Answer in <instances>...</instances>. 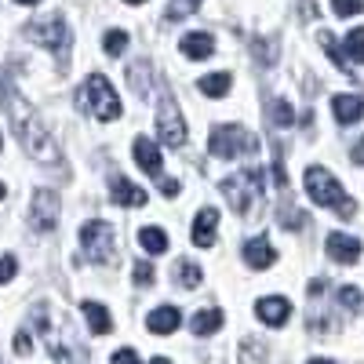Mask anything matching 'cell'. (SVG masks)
Here are the masks:
<instances>
[{"instance_id":"obj_22","label":"cell","mask_w":364,"mask_h":364,"mask_svg":"<svg viewBox=\"0 0 364 364\" xmlns=\"http://www.w3.org/2000/svg\"><path fill=\"white\" fill-rule=\"evenodd\" d=\"M230 87H233L230 73H208V77H200V91L208 99H226Z\"/></svg>"},{"instance_id":"obj_19","label":"cell","mask_w":364,"mask_h":364,"mask_svg":"<svg viewBox=\"0 0 364 364\" xmlns=\"http://www.w3.org/2000/svg\"><path fill=\"white\" fill-rule=\"evenodd\" d=\"M178 51L186 58H208V55H215V37L211 33H190V37H182Z\"/></svg>"},{"instance_id":"obj_38","label":"cell","mask_w":364,"mask_h":364,"mask_svg":"<svg viewBox=\"0 0 364 364\" xmlns=\"http://www.w3.org/2000/svg\"><path fill=\"white\" fill-rule=\"evenodd\" d=\"M161 193H164V197H175V193H178V182H175V178H161Z\"/></svg>"},{"instance_id":"obj_35","label":"cell","mask_w":364,"mask_h":364,"mask_svg":"<svg viewBox=\"0 0 364 364\" xmlns=\"http://www.w3.org/2000/svg\"><path fill=\"white\" fill-rule=\"evenodd\" d=\"M29 350H33V343H29L26 331H18V336H15V353L18 357H29Z\"/></svg>"},{"instance_id":"obj_32","label":"cell","mask_w":364,"mask_h":364,"mask_svg":"<svg viewBox=\"0 0 364 364\" xmlns=\"http://www.w3.org/2000/svg\"><path fill=\"white\" fill-rule=\"evenodd\" d=\"M331 11H336V15H360L364 11V0H331Z\"/></svg>"},{"instance_id":"obj_17","label":"cell","mask_w":364,"mask_h":364,"mask_svg":"<svg viewBox=\"0 0 364 364\" xmlns=\"http://www.w3.org/2000/svg\"><path fill=\"white\" fill-rule=\"evenodd\" d=\"M182 324V314L175 306H157L154 314L146 317V328L154 331V336H171V331Z\"/></svg>"},{"instance_id":"obj_5","label":"cell","mask_w":364,"mask_h":364,"mask_svg":"<svg viewBox=\"0 0 364 364\" xmlns=\"http://www.w3.org/2000/svg\"><path fill=\"white\" fill-rule=\"evenodd\" d=\"M26 37L33 41V44H41V48H48V51H55L63 66L70 63L73 33H70V22H66L63 15H51V18H41V22H29V26H26Z\"/></svg>"},{"instance_id":"obj_45","label":"cell","mask_w":364,"mask_h":364,"mask_svg":"<svg viewBox=\"0 0 364 364\" xmlns=\"http://www.w3.org/2000/svg\"><path fill=\"white\" fill-rule=\"evenodd\" d=\"M0 149H4V139H0Z\"/></svg>"},{"instance_id":"obj_26","label":"cell","mask_w":364,"mask_h":364,"mask_svg":"<svg viewBox=\"0 0 364 364\" xmlns=\"http://www.w3.org/2000/svg\"><path fill=\"white\" fill-rule=\"evenodd\" d=\"M128 77H132V87L146 99V95H149V84H154V70H149V63H135V66L128 70Z\"/></svg>"},{"instance_id":"obj_44","label":"cell","mask_w":364,"mask_h":364,"mask_svg":"<svg viewBox=\"0 0 364 364\" xmlns=\"http://www.w3.org/2000/svg\"><path fill=\"white\" fill-rule=\"evenodd\" d=\"M0 200H4V182H0Z\"/></svg>"},{"instance_id":"obj_3","label":"cell","mask_w":364,"mask_h":364,"mask_svg":"<svg viewBox=\"0 0 364 364\" xmlns=\"http://www.w3.org/2000/svg\"><path fill=\"white\" fill-rule=\"evenodd\" d=\"M306 193L314 197V204H324V208H336L343 219L357 215V204L350 200V193L339 186V178L331 175L328 168H306Z\"/></svg>"},{"instance_id":"obj_28","label":"cell","mask_w":364,"mask_h":364,"mask_svg":"<svg viewBox=\"0 0 364 364\" xmlns=\"http://www.w3.org/2000/svg\"><path fill=\"white\" fill-rule=\"evenodd\" d=\"M252 51H255V63H259V66H273V63H277V41L255 37V41H252Z\"/></svg>"},{"instance_id":"obj_30","label":"cell","mask_w":364,"mask_h":364,"mask_svg":"<svg viewBox=\"0 0 364 364\" xmlns=\"http://www.w3.org/2000/svg\"><path fill=\"white\" fill-rule=\"evenodd\" d=\"M281 223H284V230H306V226H310V219L302 215L299 208H291V204L281 208Z\"/></svg>"},{"instance_id":"obj_24","label":"cell","mask_w":364,"mask_h":364,"mask_svg":"<svg viewBox=\"0 0 364 364\" xmlns=\"http://www.w3.org/2000/svg\"><path fill=\"white\" fill-rule=\"evenodd\" d=\"M266 117H269L273 128H291V124H295V109H291V102H284V99H273V102L266 106Z\"/></svg>"},{"instance_id":"obj_6","label":"cell","mask_w":364,"mask_h":364,"mask_svg":"<svg viewBox=\"0 0 364 364\" xmlns=\"http://www.w3.org/2000/svg\"><path fill=\"white\" fill-rule=\"evenodd\" d=\"M259 149V139L240 128V124H223L208 135V154L211 157H223V161H233V157H248Z\"/></svg>"},{"instance_id":"obj_34","label":"cell","mask_w":364,"mask_h":364,"mask_svg":"<svg viewBox=\"0 0 364 364\" xmlns=\"http://www.w3.org/2000/svg\"><path fill=\"white\" fill-rule=\"evenodd\" d=\"M18 273V262H15V255H4L0 259V284H8L11 277Z\"/></svg>"},{"instance_id":"obj_20","label":"cell","mask_w":364,"mask_h":364,"mask_svg":"<svg viewBox=\"0 0 364 364\" xmlns=\"http://www.w3.org/2000/svg\"><path fill=\"white\" fill-rule=\"evenodd\" d=\"M339 51H343V58H346V66H350V70L360 66V63H364V29H350Z\"/></svg>"},{"instance_id":"obj_27","label":"cell","mask_w":364,"mask_h":364,"mask_svg":"<svg viewBox=\"0 0 364 364\" xmlns=\"http://www.w3.org/2000/svg\"><path fill=\"white\" fill-rule=\"evenodd\" d=\"M171 277H175V284H182V288H197V284H200V266H197V262H178Z\"/></svg>"},{"instance_id":"obj_23","label":"cell","mask_w":364,"mask_h":364,"mask_svg":"<svg viewBox=\"0 0 364 364\" xmlns=\"http://www.w3.org/2000/svg\"><path fill=\"white\" fill-rule=\"evenodd\" d=\"M193 336H215V331L223 328V310H200L193 314Z\"/></svg>"},{"instance_id":"obj_33","label":"cell","mask_w":364,"mask_h":364,"mask_svg":"<svg viewBox=\"0 0 364 364\" xmlns=\"http://www.w3.org/2000/svg\"><path fill=\"white\" fill-rule=\"evenodd\" d=\"M154 277H157V273H154V266H149V262H135V284L139 288H149V284H154Z\"/></svg>"},{"instance_id":"obj_2","label":"cell","mask_w":364,"mask_h":364,"mask_svg":"<svg viewBox=\"0 0 364 364\" xmlns=\"http://www.w3.org/2000/svg\"><path fill=\"white\" fill-rule=\"evenodd\" d=\"M77 106L84 109V113H91V117H99V120H117L120 117V95L113 91V84L106 80V73H91L84 84H80V91H77Z\"/></svg>"},{"instance_id":"obj_25","label":"cell","mask_w":364,"mask_h":364,"mask_svg":"<svg viewBox=\"0 0 364 364\" xmlns=\"http://www.w3.org/2000/svg\"><path fill=\"white\" fill-rule=\"evenodd\" d=\"M204 4V0H168L164 8V22H178V18H190L197 8Z\"/></svg>"},{"instance_id":"obj_40","label":"cell","mask_w":364,"mask_h":364,"mask_svg":"<svg viewBox=\"0 0 364 364\" xmlns=\"http://www.w3.org/2000/svg\"><path fill=\"white\" fill-rule=\"evenodd\" d=\"M306 364H336V360H324V357H314V360H306Z\"/></svg>"},{"instance_id":"obj_7","label":"cell","mask_w":364,"mask_h":364,"mask_svg":"<svg viewBox=\"0 0 364 364\" xmlns=\"http://www.w3.org/2000/svg\"><path fill=\"white\" fill-rule=\"evenodd\" d=\"M80 245L91 262H113L117 255V230L106 219H91L80 226Z\"/></svg>"},{"instance_id":"obj_12","label":"cell","mask_w":364,"mask_h":364,"mask_svg":"<svg viewBox=\"0 0 364 364\" xmlns=\"http://www.w3.org/2000/svg\"><path fill=\"white\" fill-rule=\"evenodd\" d=\"M135 161L149 178H164V161H161V149L154 139H135Z\"/></svg>"},{"instance_id":"obj_37","label":"cell","mask_w":364,"mask_h":364,"mask_svg":"<svg viewBox=\"0 0 364 364\" xmlns=\"http://www.w3.org/2000/svg\"><path fill=\"white\" fill-rule=\"evenodd\" d=\"M273 178H277V186H288V175H284V164H281V157L273 161Z\"/></svg>"},{"instance_id":"obj_4","label":"cell","mask_w":364,"mask_h":364,"mask_svg":"<svg viewBox=\"0 0 364 364\" xmlns=\"http://www.w3.org/2000/svg\"><path fill=\"white\" fill-rule=\"evenodd\" d=\"M262 186H266V171L262 168H240L237 175L223 178V193L230 200V208L237 215H248L255 208V200L262 197Z\"/></svg>"},{"instance_id":"obj_15","label":"cell","mask_w":364,"mask_h":364,"mask_svg":"<svg viewBox=\"0 0 364 364\" xmlns=\"http://www.w3.org/2000/svg\"><path fill=\"white\" fill-rule=\"evenodd\" d=\"M245 262L252 269H269L273 262H277V252H273V245H269L266 237H255V240H248V245H245Z\"/></svg>"},{"instance_id":"obj_29","label":"cell","mask_w":364,"mask_h":364,"mask_svg":"<svg viewBox=\"0 0 364 364\" xmlns=\"http://www.w3.org/2000/svg\"><path fill=\"white\" fill-rule=\"evenodd\" d=\"M102 48H106V55H120V51H124L128 48V33H124V29H109V33L102 37Z\"/></svg>"},{"instance_id":"obj_39","label":"cell","mask_w":364,"mask_h":364,"mask_svg":"<svg viewBox=\"0 0 364 364\" xmlns=\"http://www.w3.org/2000/svg\"><path fill=\"white\" fill-rule=\"evenodd\" d=\"M353 164H357V168L364 164V135H360V139H357V146H353Z\"/></svg>"},{"instance_id":"obj_41","label":"cell","mask_w":364,"mask_h":364,"mask_svg":"<svg viewBox=\"0 0 364 364\" xmlns=\"http://www.w3.org/2000/svg\"><path fill=\"white\" fill-rule=\"evenodd\" d=\"M15 4H26V8H33V4H41V0H15Z\"/></svg>"},{"instance_id":"obj_18","label":"cell","mask_w":364,"mask_h":364,"mask_svg":"<svg viewBox=\"0 0 364 364\" xmlns=\"http://www.w3.org/2000/svg\"><path fill=\"white\" fill-rule=\"evenodd\" d=\"M84 317H87V328L91 331H95V336H109V331H113V317H109V310L102 306V302H84Z\"/></svg>"},{"instance_id":"obj_8","label":"cell","mask_w":364,"mask_h":364,"mask_svg":"<svg viewBox=\"0 0 364 364\" xmlns=\"http://www.w3.org/2000/svg\"><path fill=\"white\" fill-rule=\"evenodd\" d=\"M157 139L164 146H171V149L186 146V120H182V113H178L171 95H164L161 106H157Z\"/></svg>"},{"instance_id":"obj_36","label":"cell","mask_w":364,"mask_h":364,"mask_svg":"<svg viewBox=\"0 0 364 364\" xmlns=\"http://www.w3.org/2000/svg\"><path fill=\"white\" fill-rule=\"evenodd\" d=\"M109 364H139V357H135V350H117Z\"/></svg>"},{"instance_id":"obj_1","label":"cell","mask_w":364,"mask_h":364,"mask_svg":"<svg viewBox=\"0 0 364 364\" xmlns=\"http://www.w3.org/2000/svg\"><path fill=\"white\" fill-rule=\"evenodd\" d=\"M0 106L8 109V117H11V124H15V132H18V139H22V146H26L29 157L41 161V164H48V168L63 164V149L55 146L51 132L44 128V120L33 113V106H29L18 91H15V84H11L8 73H0Z\"/></svg>"},{"instance_id":"obj_9","label":"cell","mask_w":364,"mask_h":364,"mask_svg":"<svg viewBox=\"0 0 364 364\" xmlns=\"http://www.w3.org/2000/svg\"><path fill=\"white\" fill-rule=\"evenodd\" d=\"M63 219V200H58L51 190H37L33 200H29V226L37 233H51Z\"/></svg>"},{"instance_id":"obj_16","label":"cell","mask_w":364,"mask_h":364,"mask_svg":"<svg viewBox=\"0 0 364 364\" xmlns=\"http://www.w3.org/2000/svg\"><path fill=\"white\" fill-rule=\"evenodd\" d=\"M331 113H336L339 124H357V120H364V99H357V95H336V99H331Z\"/></svg>"},{"instance_id":"obj_11","label":"cell","mask_w":364,"mask_h":364,"mask_svg":"<svg viewBox=\"0 0 364 364\" xmlns=\"http://www.w3.org/2000/svg\"><path fill=\"white\" fill-rule=\"evenodd\" d=\"M109 193H113V204H120V208H142L149 200V193L139 190L135 182H128L124 175H113L109 178Z\"/></svg>"},{"instance_id":"obj_43","label":"cell","mask_w":364,"mask_h":364,"mask_svg":"<svg viewBox=\"0 0 364 364\" xmlns=\"http://www.w3.org/2000/svg\"><path fill=\"white\" fill-rule=\"evenodd\" d=\"M124 4H146V0H124Z\"/></svg>"},{"instance_id":"obj_10","label":"cell","mask_w":364,"mask_h":364,"mask_svg":"<svg viewBox=\"0 0 364 364\" xmlns=\"http://www.w3.org/2000/svg\"><path fill=\"white\" fill-rule=\"evenodd\" d=\"M324 252L336 259V262H343V266H353L357 259H360V252H364V245L353 237V233H343V230H336V233H328V240H324Z\"/></svg>"},{"instance_id":"obj_21","label":"cell","mask_w":364,"mask_h":364,"mask_svg":"<svg viewBox=\"0 0 364 364\" xmlns=\"http://www.w3.org/2000/svg\"><path fill=\"white\" fill-rule=\"evenodd\" d=\"M139 245H142L149 255H164V252H168V237H164L161 226H142V230H139Z\"/></svg>"},{"instance_id":"obj_42","label":"cell","mask_w":364,"mask_h":364,"mask_svg":"<svg viewBox=\"0 0 364 364\" xmlns=\"http://www.w3.org/2000/svg\"><path fill=\"white\" fill-rule=\"evenodd\" d=\"M149 364H171V360H164V357H154V360H149Z\"/></svg>"},{"instance_id":"obj_14","label":"cell","mask_w":364,"mask_h":364,"mask_svg":"<svg viewBox=\"0 0 364 364\" xmlns=\"http://www.w3.org/2000/svg\"><path fill=\"white\" fill-rule=\"evenodd\" d=\"M215 226H219V211L215 208H200L197 219H193V245L197 248H211L215 245Z\"/></svg>"},{"instance_id":"obj_31","label":"cell","mask_w":364,"mask_h":364,"mask_svg":"<svg viewBox=\"0 0 364 364\" xmlns=\"http://www.w3.org/2000/svg\"><path fill=\"white\" fill-rule=\"evenodd\" d=\"M339 302H343L346 310H353V314H357V310H360V302H364V295H360V288L343 284V288H339Z\"/></svg>"},{"instance_id":"obj_13","label":"cell","mask_w":364,"mask_h":364,"mask_svg":"<svg viewBox=\"0 0 364 364\" xmlns=\"http://www.w3.org/2000/svg\"><path fill=\"white\" fill-rule=\"evenodd\" d=\"M255 314H259L262 324L281 328V324L288 321V314H291V302L281 299V295H269V299H259V302H255Z\"/></svg>"}]
</instances>
